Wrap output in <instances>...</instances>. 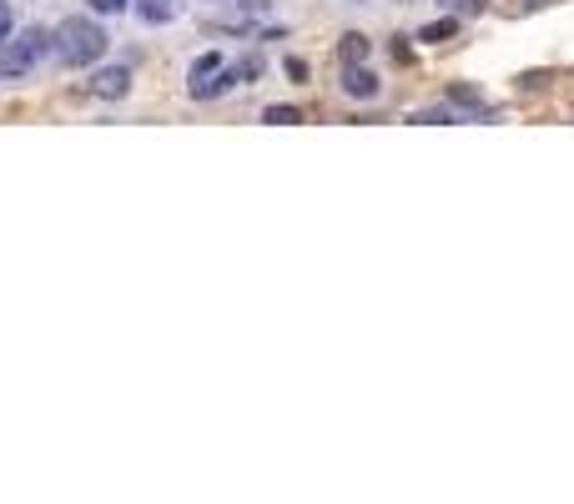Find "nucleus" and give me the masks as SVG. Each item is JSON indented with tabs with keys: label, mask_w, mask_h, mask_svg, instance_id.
<instances>
[{
	"label": "nucleus",
	"mask_w": 574,
	"mask_h": 504,
	"mask_svg": "<svg viewBox=\"0 0 574 504\" xmlns=\"http://www.w3.org/2000/svg\"><path fill=\"white\" fill-rule=\"evenodd\" d=\"M107 51H111V36H107V26L91 21V16H66V21L51 31V56L66 71L97 67Z\"/></svg>",
	"instance_id": "1"
},
{
	"label": "nucleus",
	"mask_w": 574,
	"mask_h": 504,
	"mask_svg": "<svg viewBox=\"0 0 574 504\" xmlns=\"http://www.w3.org/2000/svg\"><path fill=\"white\" fill-rule=\"evenodd\" d=\"M16 31V11H11V0H0V41Z\"/></svg>",
	"instance_id": "11"
},
{
	"label": "nucleus",
	"mask_w": 574,
	"mask_h": 504,
	"mask_svg": "<svg viewBox=\"0 0 574 504\" xmlns=\"http://www.w3.org/2000/svg\"><path fill=\"white\" fill-rule=\"evenodd\" d=\"M51 51V36L41 26H26L21 36H6L0 41V81H26L36 67H41V56Z\"/></svg>",
	"instance_id": "2"
},
{
	"label": "nucleus",
	"mask_w": 574,
	"mask_h": 504,
	"mask_svg": "<svg viewBox=\"0 0 574 504\" xmlns=\"http://www.w3.org/2000/svg\"><path fill=\"white\" fill-rule=\"evenodd\" d=\"M439 6H444L449 16H479L484 11V0H439Z\"/></svg>",
	"instance_id": "9"
},
{
	"label": "nucleus",
	"mask_w": 574,
	"mask_h": 504,
	"mask_svg": "<svg viewBox=\"0 0 574 504\" xmlns=\"http://www.w3.org/2000/svg\"><path fill=\"white\" fill-rule=\"evenodd\" d=\"M177 16H182V0H137L141 26H172Z\"/></svg>",
	"instance_id": "6"
},
{
	"label": "nucleus",
	"mask_w": 574,
	"mask_h": 504,
	"mask_svg": "<svg viewBox=\"0 0 574 504\" xmlns=\"http://www.w3.org/2000/svg\"><path fill=\"white\" fill-rule=\"evenodd\" d=\"M232 87H238V71L222 61V51H207L192 61V81H187L192 101H218V97H228Z\"/></svg>",
	"instance_id": "3"
},
{
	"label": "nucleus",
	"mask_w": 574,
	"mask_h": 504,
	"mask_svg": "<svg viewBox=\"0 0 574 504\" xmlns=\"http://www.w3.org/2000/svg\"><path fill=\"white\" fill-rule=\"evenodd\" d=\"M262 121H272V127H293V121H303L293 107H268L262 111Z\"/></svg>",
	"instance_id": "8"
},
{
	"label": "nucleus",
	"mask_w": 574,
	"mask_h": 504,
	"mask_svg": "<svg viewBox=\"0 0 574 504\" xmlns=\"http://www.w3.org/2000/svg\"><path fill=\"white\" fill-rule=\"evenodd\" d=\"M338 87H343V97H353V101H373V97H379V77H373L363 61L343 67V81H338Z\"/></svg>",
	"instance_id": "5"
},
{
	"label": "nucleus",
	"mask_w": 574,
	"mask_h": 504,
	"mask_svg": "<svg viewBox=\"0 0 574 504\" xmlns=\"http://www.w3.org/2000/svg\"><path fill=\"white\" fill-rule=\"evenodd\" d=\"M338 61L343 67H353V61H369V36H343V46H338Z\"/></svg>",
	"instance_id": "7"
},
{
	"label": "nucleus",
	"mask_w": 574,
	"mask_h": 504,
	"mask_svg": "<svg viewBox=\"0 0 574 504\" xmlns=\"http://www.w3.org/2000/svg\"><path fill=\"white\" fill-rule=\"evenodd\" d=\"M449 31H454V16H449V21H439V26H429V31H423L419 41H444Z\"/></svg>",
	"instance_id": "13"
},
{
	"label": "nucleus",
	"mask_w": 574,
	"mask_h": 504,
	"mask_svg": "<svg viewBox=\"0 0 574 504\" xmlns=\"http://www.w3.org/2000/svg\"><path fill=\"white\" fill-rule=\"evenodd\" d=\"M87 6H91L97 16H121V11L131 6V0H87Z\"/></svg>",
	"instance_id": "10"
},
{
	"label": "nucleus",
	"mask_w": 574,
	"mask_h": 504,
	"mask_svg": "<svg viewBox=\"0 0 574 504\" xmlns=\"http://www.w3.org/2000/svg\"><path fill=\"white\" fill-rule=\"evenodd\" d=\"M232 71H238V81H252V77H258V71H262V61H258V56H248V61H238V67H232Z\"/></svg>",
	"instance_id": "12"
},
{
	"label": "nucleus",
	"mask_w": 574,
	"mask_h": 504,
	"mask_svg": "<svg viewBox=\"0 0 574 504\" xmlns=\"http://www.w3.org/2000/svg\"><path fill=\"white\" fill-rule=\"evenodd\" d=\"M242 11H248V16H268L272 0H242Z\"/></svg>",
	"instance_id": "14"
},
{
	"label": "nucleus",
	"mask_w": 574,
	"mask_h": 504,
	"mask_svg": "<svg viewBox=\"0 0 574 504\" xmlns=\"http://www.w3.org/2000/svg\"><path fill=\"white\" fill-rule=\"evenodd\" d=\"M131 91V67H101L97 77H91V97L101 101H121Z\"/></svg>",
	"instance_id": "4"
}]
</instances>
